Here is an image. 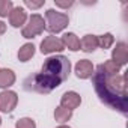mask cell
Listing matches in <instances>:
<instances>
[{"instance_id": "obj_1", "label": "cell", "mask_w": 128, "mask_h": 128, "mask_svg": "<svg viewBox=\"0 0 128 128\" xmlns=\"http://www.w3.org/2000/svg\"><path fill=\"white\" fill-rule=\"evenodd\" d=\"M70 72L71 62L68 57L62 54L51 56L44 62L41 72L30 76L24 80V89L38 94H50L70 77Z\"/></svg>"}, {"instance_id": "obj_2", "label": "cell", "mask_w": 128, "mask_h": 128, "mask_svg": "<svg viewBox=\"0 0 128 128\" xmlns=\"http://www.w3.org/2000/svg\"><path fill=\"white\" fill-rule=\"evenodd\" d=\"M94 88L98 98L113 110L126 114L128 112V92L126 74L108 76L98 65L94 71Z\"/></svg>"}, {"instance_id": "obj_3", "label": "cell", "mask_w": 128, "mask_h": 128, "mask_svg": "<svg viewBox=\"0 0 128 128\" xmlns=\"http://www.w3.org/2000/svg\"><path fill=\"white\" fill-rule=\"evenodd\" d=\"M45 29L51 33H59L63 29H66V26L70 24V17L63 12H57L54 9H47L45 12Z\"/></svg>"}, {"instance_id": "obj_4", "label": "cell", "mask_w": 128, "mask_h": 128, "mask_svg": "<svg viewBox=\"0 0 128 128\" xmlns=\"http://www.w3.org/2000/svg\"><path fill=\"white\" fill-rule=\"evenodd\" d=\"M44 29H45L44 17H41L39 14H33V15H30L27 24L23 27L21 35H23V38H26V39H32V38L41 35V33L44 32Z\"/></svg>"}, {"instance_id": "obj_5", "label": "cell", "mask_w": 128, "mask_h": 128, "mask_svg": "<svg viewBox=\"0 0 128 128\" xmlns=\"http://www.w3.org/2000/svg\"><path fill=\"white\" fill-rule=\"evenodd\" d=\"M18 104V95L14 90H3L0 92V112L11 113Z\"/></svg>"}, {"instance_id": "obj_6", "label": "cell", "mask_w": 128, "mask_h": 128, "mask_svg": "<svg viewBox=\"0 0 128 128\" xmlns=\"http://www.w3.org/2000/svg\"><path fill=\"white\" fill-rule=\"evenodd\" d=\"M63 48V42L62 39H59L57 36H45L41 42V53L42 54H51V53H56V51H62Z\"/></svg>"}, {"instance_id": "obj_7", "label": "cell", "mask_w": 128, "mask_h": 128, "mask_svg": "<svg viewBox=\"0 0 128 128\" xmlns=\"http://www.w3.org/2000/svg\"><path fill=\"white\" fill-rule=\"evenodd\" d=\"M112 60L114 63H118L119 66L126 65V62H128V47H126L125 42H118L116 44V47L112 51Z\"/></svg>"}, {"instance_id": "obj_8", "label": "cell", "mask_w": 128, "mask_h": 128, "mask_svg": "<svg viewBox=\"0 0 128 128\" xmlns=\"http://www.w3.org/2000/svg\"><path fill=\"white\" fill-rule=\"evenodd\" d=\"M80 104H82V96L77 92H74V90L65 92V94L62 95V98H60V106L68 108V110H71V112L74 108H77Z\"/></svg>"}, {"instance_id": "obj_9", "label": "cell", "mask_w": 128, "mask_h": 128, "mask_svg": "<svg viewBox=\"0 0 128 128\" xmlns=\"http://www.w3.org/2000/svg\"><path fill=\"white\" fill-rule=\"evenodd\" d=\"M94 65H92V62L88 60V59H82L77 62V65H76V76L82 80H86V78H90L94 76Z\"/></svg>"}, {"instance_id": "obj_10", "label": "cell", "mask_w": 128, "mask_h": 128, "mask_svg": "<svg viewBox=\"0 0 128 128\" xmlns=\"http://www.w3.org/2000/svg\"><path fill=\"white\" fill-rule=\"evenodd\" d=\"M27 20V12L24 11V8H14L9 14V23L12 27H21Z\"/></svg>"}, {"instance_id": "obj_11", "label": "cell", "mask_w": 128, "mask_h": 128, "mask_svg": "<svg viewBox=\"0 0 128 128\" xmlns=\"http://www.w3.org/2000/svg\"><path fill=\"white\" fill-rule=\"evenodd\" d=\"M17 77L12 70L8 68H0V89H8L15 83Z\"/></svg>"}, {"instance_id": "obj_12", "label": "cell", "mask_w": 128, "mask_h": 128, "mask_svg": "<svg viewBox=\"0 0 128 128\" xmlns=\"http://www.w3.org/2000/svg\"><path fill=\"white\" fill-rule=\"evenodd\" d=\"M98 48V36L96 35H84L80 42V50L84 53H92Z\"/></svg>"}, {"instance_id": "obj_13", "label": "cell", "mask_w": 128, "mask_h": 128, "mask_svg": "<svg viewBox=\"0 0 128 128\" xmlns=\"http://www.w3.org/2000/svg\"><path fill=\"white\" fill-rule=\"evenodd\" d=\"M62 42H63V47L70 48L71 51H78L80 50V39L72 32H66L65 35H63L62 36Z\"/></svg>"}, {"instance_id": "obj_14", "label": "cell", "mask_w": 128, "mask_h": 128, "mask_svg": "<svg viewBox=\"0 0 128 128\" xmlns=\"http://www.w3.org/2000/svg\"><path fill=\"white\" fill-rule=\"evenodd\" d=\"M33 54H35V45H33L32 42L24 44V45L18 50V59H20V62H27V60H30V59L33 57Z\"/></svg>"}, {"instance_id": "obj_15", "label": "cell", "mask_w": 128, "mask_h": 128, "mask_svg": "<svg viewBox=\"0 0 128 128\" xmlns=\"http://www.w3.org/2000/svg\"><path fill=\"white\" fill-rule=\"evenodd\" d=\"M71 118H72V112H71V110L62 107V106L56 107V110H54V119H56L57 122L65 124V122H68Z\"/></svg>"}, {"instance_id": "obj_16", "label": "cell", "mask_w": 128, "mask_h": 128, "mask_svg": "<svg viewBox=\"0 0 128 128\" xmlns=\"http://www.w3.org/2000/svg\"><path fill=\"white\" fill-rule=\"evenodd\" d=\"M100 66H101V70H102L106 74H108V76H116V74L120 72V66L118 65V63H114L112 59L107 60V62H104V63H101Z\"/></svg>"}, {"instance_id": "obj_17", "label": "cell", "mask_w": 128, "mask_h": 128, "mask_svg": "<svg viewBox=\"0 0 128 128\" xmlns=\"http://www.w3.org/2000/svg\"><path fill=\"white\" fill-rule=\"evenodd\" d=\"M114 44V36L112 33H104L101 36H98V47H101L102 50L110 48Z\"/></svg>"}, {"instance_id": "obj_18", "label": "cell", "mask_w": 128, "mask_h": 128, "mask_svg": "<svg viewBox=\"0 0 128 128\" xmlns=\"http://www.w3.org/2000/svg\"><path fill=\"white\" fill-rule=\"evenodd\" d=\"M14 5L11 0H0V17H8Z\"/></svg>"}, {"instance_id": "obj_19", "label": "cell", "mask_w": 128, "mask_h": 128, "mask_svg": "<svg viewBox=\"0 0 128 128\" xmlns=\"http://www.w3.org/2000/svg\"><path fill=\"white\" fill-rule=\"evenodd\" d=\"M15 128H36V124L30 118H21V119L17 120Z\"/></svg>"}, {"instance_id": "obj_20", "label": "cell", "mask_w": 128, "mask_h": 128, "mask_svg": "<svg viewBox=\"0 0 128 128\" xmlns=\"http://www.w3.org/2000/svg\"><path fill=\"white\" fill-rule=\"evenodd\" d=\"M44 0H41V2H30V0H24V5L27 6V8H30V9H38V8H41V6H44Z\"/></svg>"}, {"instance_id": "obj_21", "label": "cell", "mask_w": 128, "mask_h": 128, "mask_svg": "<svg viewBox=\"0 0 128 128\" xmlns=\"http://www.w3.org/2000/svg\"><path fill=\"white\" fill-rule=\"evenodd\" d=\"M54 3H56V6H59V8H63V9H68V8H71V6L74 5V2H72V0H70V2H62V0H54Z\"/></svg>"}, {"instance_id": "obj_22", "label": "cell", "mask_w": 128, "mask_h": 128, "mask_svg": "<svg viewBox=\"0 0 128 128\" xmlns=\"http://www.w3.org/2000/svg\"><path fill=\"white\" fill-rule=\"evenodd\" d=\"M5 32H6V24L3 21H0V35H3Z\"/></svg>"}, {"instance_id": "obj_23", "label": "cell", "mask_w": 128, "mask_h": 128, "mask_svg": "<svg viewBox=\"0 0 128 128\" xmlns=\"http://www.w3.org/2000/svg\"><path fill=\"white\" fill-rule=\"evenodd\" d=\"M57 128H71V126H68V125H60V126H57Z\"/></svg>"}, {"instance_id": "obj_24", "label": "cell", "mask_w": 128, "mask_h": 128, "mask_svg": "<svg viewBox=\"0 0 128 128\" xmlns=\"http://www.w3.org/2000/svg\"><path fill=\"white\" fill-rule=\"evenodd\" d=\"M0 125H2V118H0Z\"/></svg>"}]
</instances>
